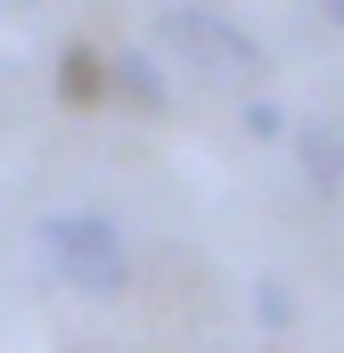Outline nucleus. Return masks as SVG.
<instances>
[{
  "label": "nucleus",
  "instance_id": "obj_10",
  "mask_svg": "<svg viewBox=\"0 0 344 353\" xmlns=\"http://www.w3.org/2000/svg\"><path fill=\"white\" fill-rule=\"evenodd\" d=\"M197 8H205V0H197Z\"/></svg>",
  "mask_w": 344,
  "mask_h": 353
},
{
  "label": "nucleus",
  "instance_id": "obj_7",
  "mask_svg": "<svg viewBox=\"0 0 344 353\" xmlns=\"http://www.w3.org/2000/svg\"><path fill=\"white\" fill-rule=\"evenodd\" d=\"M262 321H270V329H287V296H279V279H262Z\"/></svg>",
  "mask_w": 344,
  "mask_h": 353
},
{
  "label": "nucleus",
  "instance_id": "obj_5",
  "mask_svg": "<svg viewBox=\"0 0 344 353\" xmlns=\"http://www.w3.org/2000/svg\"><path fill=\"white\" fill-rule=\"evenodd\" d=\"M66 99H98V58L90 50H66Z\"/></svg>",
  "mask_w": 344,
  "mask_h": 353
},
{
  "label": "nucleus",
  "instance_id": "obj_8",
  "mask_svg": "<svg viewBox=\"0 0 344 353\" xmlns=\"http://www.w3.org/2000/svg\"><path fill=\"white\" fill-rule=\"evenodd\" d=\"M320 8H328V25H344V0H320Z\"/></svg>",
  "mask_w": 344,
  "mask_h": 353
},
{
  "label": "nucleus",
  "instance_id": "obj_6",
  "mask_svg": "<svg viewBox=\"0 0 344 353\" xmlns=\"http://www.w3.org/2000/svg\"><path fill=\"white\" fill-rule=\"evenodd\" d=\"M279 132H287V115H279L270 99H255V107H246V140H279Z\"/></svg>",
  "mask_w": 344,
  "mask_h": 353
},
{
  "label": "nucleus",
  "instance_id": "obj_3",
  "mask_svg": "<svg viewBox=\"0 0 344 353\" xmlns=\"http://www.w3.org/2000/svg\"><path fill=\"white\" fill-rule=\"evenodd\" d=\"M98 90H115V99H123V107H140V115H164V107H172V83H164V66H156L148 50L107 58V66H98Z\"/></svg>",
  "mask_w": 344,
  "mask_h": 353
},
{
  "label": "nucleus",
  "instance_id": "obj_2",
  "mask_svg": "<svg viewBox=\"0 0 344 353\" xmlns=\"http://www.w3.org/2000/svg\"><path fill=\"white\" fill-rule=\"evenodd\" d=\"M41 255L58 263L66 288H83V296H123V279H131V255H123V239L107 230V214H41Z\"/></svg>",
  "mask_w": 344,
  "mask_h": 353
},
{
  "label": "nucleus",
  "instance_id": "obj_9",
  "mask_svg": "<svg viewBox=\"0 0 344 353\" xmlns=\"http://www.w3.org/2000/svg\"><path fill=\"white\" fill-rule=\"evenodd\" d=\"M8 8H33V0H8Z\"/></svg>",
  "mask_w": 344,
  "mask_h": 353
},
{
  "label": "nucleus",
  "instance_id": "obj_4",
  "mask_svg": "<svg viewBox=\"0 0 344 353\" xmlns=\"http://www.w3.org/2000/svg\"><path fill=\"white\" fill-rule=\"evenodd\" d=\"M295 157H303V173H312L320 197H344V123H328V115L295 123Z\"/></svg>",
  "mask_w": 344,
  "mask_h": 353
},
{
  "label": "nucleus",
  "instance_id": "obj_1",
  "mask_svg": "<svg viewBox=\"0 0 344 353\" xmlns=\"http://www.w3.org/2000/svg\"><path fill=\"white\" fill-rule=\"evenodd\" d=\"M148 58L189 66L197 83H255L262 66H270L246 25H230L222 8H197V0H180V8H164V17L148 25Z\"/></svg>",
  "mask_w": 344,
  "mask_h": 353
}]
</instances>
